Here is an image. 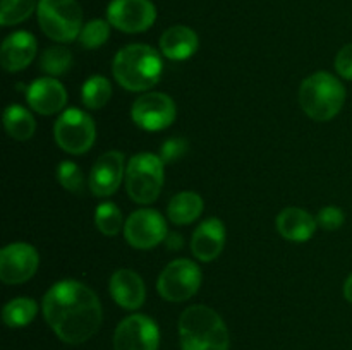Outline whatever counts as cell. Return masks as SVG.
<instances>
[{
  "mask_svg": "<svg viewBox=\"0 0 352 350\" xmlns=\"http://www.w3.org/2000/svg\"><path fill=\"white\" fill-rule=\"evenodd\" d=\"M43 316L62 342L79 345L98 331L102 304L98 295L85 283L62 280L45 294Z\"/></svg>",
  "mask_w": 352,
  "mask_h": 350,
  "instance_id": "obj_1",
  "label": "cell"
},
{
  "mask_svg": "<svg viewBox=\"0 0 352 350\" xmlns=\"http://www.w3.org/2000/svg\"><path fill=\"white\" fill-rule=\"evenodd\" d=\"M112 71L117 82L127 91H148L160 79L164 64L153 47L134 43L117 51Z\"/></svg>",
  "mask_w": 352,
  "mask_h": 350,
  "instance_id": "obj_2",
  "label": "cell"
},
{
  "mask_svg": "<svg viewBox=\"0 0 352 350\" xmlns=\"http://www.w3.org/2000/svg\"><path fill=\"white\" fill-rule=\"evenodd\" d=\"M182 350H229L230 338L219 312L206 305H191L179 318Z\"/></svg>",
  "mask_w": 352,
  "mask_h": 350,
  "instance_id": "obj_3",
  "label": "cell"
},
{
  "mask_svg": "<svg viewBox=\"0 0 352 350\" xmlns=\"http://www.w3.org/2000/svg\"><path fill=\"white\" fill-rule=\"evenodd\" d=\"M346 88L336 75L315 72L302 81L299 88V105L309 119L327 122L342 110Z\"/></svg>",
  "mask_w": 352,
  "mask_h": 350,
  "instance_id": "obj_4",
  "label": "cell"
},
{
  "mask_svg": "<svg viewBox=\"0 0 352 350\" xmlns=\"http://www.w3.org/2000/svg\"><path fill=\"white\" fill-rule=\"evenodd\" d=\"M164 161L153 153L134 154L126 167V189L138 205H151L162 192L165 175Z\"/></svg>",
  "mask_w": 352,
  "mask_h": 350,
  "instance_id": "obj_5",
  "label": "cell"
},
{
  "mask_svg": "<svg viewBox=\"0 0 352 350\" xmlns=\"http://www.w3.org/2000/svg\"><path fill=\"white\" fill-rule=\"evenodd\" d=\"M36 16L41 31L58 43H71L81 34L82 10L76 0H40Z\"/></svg>",
  "mask_w": 352,
  "mask_h": 350,
  "instance_id": "obj_6",
  "label": "cell"
},
{
  "mask_svg": "<svg viewBox=\"0 0 352 350\" xmlns=\"http://www.w3.org/2000/svg\"><path fill=\"white\" fill-rule=\"evenodd\" d=\"M54 137L58 146L67 153L82 154L96 139L95 122L82 110L67 108L55 122Z\"/></svg>",
  "mask_w": 352,
  "mask_h": 350,
  "instance_id": "obj_7",
  "label": "cell"
},
{
  "mask_svg": "<svg viewBox=\"0 0 352 350\" xmlns=\"http://www.w3.org/2000/svg\"><path fill=\"white\" fill-rule=\"evenodd\" d=\"M201 285V270L191 259H175L164 268L158 277V294L168 302L191 299Z\"/></svg>",
  "mask_w": 352,
  "mask_h": 350,
  "instance_id": "obj_8",
  "label": "cell"
},
{
  "mask_svg": "<svg viewBox=\"0 0 352 350\" xmlns=\"http://www.w3.org/2000/svg\"><path fill=\"white\" fill-rule=\"evenodd\" d=\"M160 331L157 323L144 314H131L119 323L113 333L116 350H158Z\"/></svg>",
  "mask_w": 352,
  "mask_h": 350,
  "instance_id": "obj_9",
  "label": "cell"
},
{
  "mask_svg": "<svg viewBox=\"0 0 352 350\" xmlns=\"http://www.w3.org/2000/svg\"><path fill=\"white\" fill-rule=\"evenodd\" d=\"M175 103L165 93H144L134 102L131 117L138 127L144 130H162L175 120Z\"/></svg>",
  "mask_w": 352,
  "mask_h": 350,
  "instance_id": "obj_10",
  "label": "cell"
},
{
  "mask_svg": "<svg viewBox=\"0 0 352 350\" xmlns=\"http://www.w3.org/2000/svg\"><path fill=\"white\" fill-rule=\"evenodd\" d=\"M107 19L124 33H143L153 26L157 9L150 0H112L107 7Z\"/></svg>",
  "mask_w": 352,
  "mask_h": 350,
  "instance_id": "obj_11",
  "label": "cell"
},
{
  "mask_svg": "<svg viewBox=\"0 0 352 350\" xmlns=\"http://www.w3.org/2000/svg\"><path fill=\"white\" fill-rule=\"evenodd\" d=\"M124 235L134 249H151L167 237V223L157 209H138L126 220Z\"/></svg>",
  "mask_w": 352,
  "mask_h": 350,
  "instance_id": "obj_12",
  "label": "cell"
},
{
  "mask_svg": "<svg viewBox=\"0 0 352 350\" xmlns=\"http://www.w3.org/2000/svg\"><path fill=\"white\" fill-rule=\"evenodd\" d=\"M40 256L33 246L14 242L0 250V280L7 285L24 283L38 270Z\"/></svg>",
  "mask_w": 352,
  "mask_h": 350,
  "instance_id": "obj_13",
  "label": "cell"
},
{
  "mask_svg": "<svg viewBox=\"0 0 352 350\" xmlns=\"http://www.w3.org/2000/svg\"><path fill=\"white\" fill-rule=\"evenodd\" d=\"M124 178V154L120 151H107L95 161L89 174V189L98 198L112 196Z\"/></svg>",
  "mask_w": 352,
  "mask_h": 350,
  "instance_id": "obj_14",
  "label": "cell"
},
{
  "mask_svg": "<svg viewBox=\"0 0 352 350\" xmlns=\"http://www.w3.org/2000/svg\"><path fill=\"white\" fill-rule=\"evenodd\" d=\"M28 105L41 115H54L67 103V93L55 78H40L28 88Z\"/></svg>",
  "mask_w": 352,
  "mask_h": 350,
  "instance_id": "obj_15",
  "label": "cell"
},
{
  "mask_svg": "<svg viewBox=\"0 0 352 350\" xmlns=\"http://www.w3.org/2000/svg\"><path fill=\"white\" fill-rule=\"evenodd\" d=\"M110 295L120 307L127 311H136L144 304L146 299V288L144 281L136 271L133 270H117L110 277L109 283Z\"/></svg>",
  "mask_w": 352,
  "mask_h": 350,
  "instance_id": "obj_16",
  "label": "cell"
},
{
  "mask_svg": "<svg viewBox=\"0 0 352 350\" xmlns=\"http://www.w3.org/2000/svg\"><path fill=\"white\" fill-rule=\"evenodd\" d=\"M36 40L28 31H16L3 40L0 62L7 72H19L26 69L36 57Z\"/></svg>",
  "mask_w": 352,
  "mask_h": 350,
  "instance_id": "obj_17",
  "label": "cell"
},
{
  "mask_svg": "<svg viewBox=\"0 0 352 350\" xmlns=\"http://www.w3.org/2000/svg\"><path fill=\"white\" fill-rule=\"evenodd\" d=\"M226 244V226L219 218H206L191 237V250L199 261L217 259Z\"/></svg>",
  "mask_w": 352,
  "mask_h": 350,
  "instance_id": "obj_18",
  "label": "cell"
},
{
  "mask_svg": "<svg viewBox=\"0 0 352 350\" xmlns=\"http://www.w3.org/2000/svg\"><path fill=\"white\" fill-rule=\"evenodd\" d=\"M198 45L196 31L182 24L168 27L160 38V51L170 60H186L192 57L198 50Z\"/></svg>",
  "mask_w": 352,
  "mask_h": 350,
  "instance_id": "obj_19",
  "label": "cell"
},
{
  "mask_svg": "<svg viewBox=\"0 0 352 350\" xmlns=\"http://www.w3.org/2000/svg\"><path fill=\"white\" fill-rule=\"evenodd\" d=\"M277 230L284 239L306 242L316 230V220L302 208H285L277 216Z\"/></svg>",
  "mask_w": 352,
  "mask_h": 350,
  "instance_id": "obj_20",
  "label": "cell"
},
{
  "mask_svg": "<svg viewBox=\"0 0 352 350\" xmlns=\"http://www.w3.org/2000/svg\"><path fill=\"white\" fill-rule=\"evenodd\" d=\"M203 213V199L201 196L192 191H184L175 194L170 199L167 208V215L170 222L175 225H189L195 220L199 218Z\"/></svg>",
  "mask_w": 352,
  "mask_h": 350,
  "instance_id": "obj_21",
  "label": "cell"
},
{
  "mask_svg": "<svg viewBox=\"0 0 352 350\" xmlns=\"http://www.w3.org/2000/svg\"><path fill=\"white\" fill-rule=\"evenodd\" d=\"M3 126L7 134L17 141L30 139L36 129L33 115L21 105H9L3 112Z\"/></svg>",
  "mask_w": 352,
  "mask_h": 350,
  "instance_id": "obj_22",
  "label": "cell"
},
{
  "mask_svg": "<svg viewBox=\"0 0 352 350\" xmlns=\"http://www.w3.org/2000/svg\"><path fill=\"white\" fill-rule=\"evenodd\" d=\"M38 314L36 301L30 297H17L14 301L7 302L2 311L3 323L9 328H23L28 326Z\"/></svg>",
  "mask_w": 352,
  "mask_h": 350,
  "instance_id": "obj_23",
  "label": "cell"
},
{
  "mask_svg": "<svg viewBox=\"0 0 352 350\" xmlns=\"http://www.w3.org/2000/svg\"><path fill=\"white\" fill-rule=\"evenodd\" d=\"M112 98V84L109 79L102 74H95L86 79L81 88L82 105L91 110L103 108Z\"/></svg>",
  "mask_w": 352,
  "mask_h": 350,
  "instance_id": "obj_24",
  "label": "cell"
},
{
  "mask_svg": "<svg viewBox=\"0 0 352 350\" xmlns=\"http://www.w3.org/2000/svg\"><path fill=\"white\" fill-rule=\"evenodd\" d=\"M95 225L103 235L113 237L122 230L124 223L122 213L113 202H102L95 209Z\"/></svg>",
  "mask_w": 352,
  "mask_h": 350,
  "instance_id": "obj_25",
  "label": "cell"
},
{
  "mask_svg": "<svg viewBox=\"0 0 352 350\" xmlns=\"http://www.w3.org/2000/svg\"><path fill=\"white\" fill-rule=\"evenodd\" d=\"M72 54L64 47H50L41 54L40 69L50 75H62L71 69Z\"/></svg>",
  "mask_w": 352,
  "mask_h": 350,
  "instance_id": "obj_26",
  "label": "cell"
},
{
  "mask_svg": "<svg viewBox=\"0 0 352 350\" xmlns=\"http://www.w3.org/2000/svg\"><path fill=\"white\" fill-rule=\"evenodd\" d=\"M34 7H38L36 0H2L0 24L12 26V24L23 23L33 14Z\"/></svg>",
  "mask_w": 352,
  "mask_h": 350,
  "instance_id": "obj_27",
  "label": "cell"
},
{
  "mask_svg": "<svg viewBox=\"0 0 352 350\" xmlns=\"http://www.w3.org/2000/svg\"><path fill=\"white\" fill-rule=\"evenodd\" d=\"M57 178L58 182H60L62 187L67 189L69 192H74V194H82V192H85V174H82L79 165H76L74 161H60L57 167Z\"/></svg>",
  "mask_w": 352,
  "mask_h": 350,
  "instance_id": "obj_28",
  "label": "cell"
},
{
  "mask_svg": "<svg viewBox=\"0 0 352 350\" xmlns=\"http://www.w3.org/2000/svg\"><path fill=\"white\" fill-rule=\"evenodd\" d=\"M110 36V23L103 19H93L88 24H85L79 34V43L88 50L98 48L109 40Z\"/></svg>",
  "mask_w": 352,
  "mask_h": 350,
  "instance_id": "obj_29",
  "label": "cell"
},
{
  "mask_svg": "<svg viewBox=\"0 0 352 350\" xmlns=\"http://www.w3.org/2000/svg\"><path fill=\"white\" fill-rule=\"evenodd\" d=\"M344 220V211L337 206H325L323 209H320L318 216H316V222L320 226H323L325 230H337L342 226Z\"/></svg>",
  "mask_w": 352,
  "mask_h": 350,
  "instance_id": "obj_30",
  "label": "cell"
},
{
  "mask_svg": "<svg viewBox=\"0 0 352 350\" xmlns=\"http://www.w3.org/2000/svg\"><path fill=\"white\" fill-rule=\"evenodd\" d=\"M186 151H188V143L182 137H174L162 144L160 158L164 163H172V161L181 160Z\"/></svg>",
  "mask_w": 352,
  "mask_h": 350,
  "instance_id": "obj_31",
  "label": "cell"
},
{
  "mask_svg": "<svg viewBox=\"0 0 352 350\" xmlns=\"http://www.w3.org/2000/svg\"><path fill=\"white\" fill-rule=\"evenodd\" d=\"M336 69L337 72H339L340 78L352 81V43L346 45V47L337 54Z\"/></svg>",
  "mask_w": 352,
  "mask_h": 350,
  "instance_id": "obj_32",
  "label": "cell"
},
{
  "mask_svg": "<svg viewBox=\"0 0 352 350\" xmlns=\"http://www.w3.org/2000/svg\"><path fill=\"white\" fill-rule=\"evenodd\" d=\"M344 295H346L347 301L352 304V275H349V278L346 280V285H344Z\"/></svg>",
  "mask_w": 352,
  "mask_h": 350,
  "instance_id": "obj_33",
  "label": "cell"
}]
</instances>
